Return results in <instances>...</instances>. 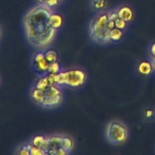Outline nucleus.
I'll return each instance as SVG.
<instances>
[{
    "mask_svg": "<svg viewBox=\"0 0 155 155\" xmlns=\"http://www.w3.org/2000/svg\"><path fill=\"white\" fill-rule=\"evenodd\" d=\"M45 136H36L32 138L29 142L30 143V145H33V147L36 148H39L41 150L42 145H43L44 142H45Z\"/></svg>",
    "mask_w": 155,
    "mask_h": 155,
    "instance_id": "nucleus-11",
    "label": "nucleus"
},
{
    "mask_svg": "<svg viewBox=\"0 0 155 155\" xmlns=\"http://www.w3.org/2000/svg\"><path fill=\"white\" fill-rule=\"evenodd\" d=\"M15 154H21V155H30L31 154V145L30 142H24L18 145L15 149Z\"/></svg>",
    "mask_w": 155,
    "mask_h": 155,
    "instance_id": "nucleus-10",
    "label": "nucleus"
},
{
    "mask_svg": "<svg viewBox=\"0 0 155 155\" xmlns=\"http://www.w3.org/2000/svg\"><path fill=\"white\" fill-rule=\"evenodd\" d=\"M0 83H1V77H0Z\"/></svg>",
    "mask_w": 155,
    "mask_h": 155,
    "instance_id": "nucleus-19",
    "label": "nucleus"
},
{
    "mask_svg": "<svg viewBox=\"0 0 155 155\" xmlns=\"http://www.w3.org/2000/svg\"><path fill=\"white\" fill-rule=\"evenodd\" d=\"M51 66L45 55L44 48L39 49L34 53L31 59V68L37 77L50 75L49 69Z\"/></svg>",
    "mask_w": 155,
    "mask_h": 155,
    "instance_id": "nucleus-7",
    "label": "nucleus"
},
{
    "mask_svg": "<svg viewBox=\"0 0 155 155\" xmlns=\"http://www.w3.org/2000/svg\"><path fill=\"white\" fill-rule=\"evenodd\" d=\"M117 8L97 12L89 24V34L95 43L106 45L110 41V31L115 28L114 21L118 18Z\"/></svg>",
    "mask_w": 155,
    "mask_h": 155,
    "instance_id": "nucleus-3",
    "label": "nucleus"
},
{
    "mask_svg": "<svg viewBox=\"0 0 155 155\" xmlns=\"http://www.w3.org/2000/svg\"><path fill=\"white\" fill-rule=\"evenodd\" d=\"M30 98L42 108L53 109L63 101V92L61 88L54 84L53 75H48L38 77L30 90Z\"/></svg>",
    "mask_w": 155,
    "mask_h": 155,
    "instance_id": "nucleus-2",
    "label": "nucleus"
},
{
    "mask_svg": "<svg viewBox=\"0 0 155 155\" xmlns=\"http://www.w3.org/2000/svg\"><path fill=\"white\" fill-rule=\"evenodd\" d=\"M91 5L95 10L99 11L104 10L107 5L106 0H91Z\"/></svg>",
    "mask_w": 155,
    "mask_h": 155,
    "instance_id": "nucleus-13",
    "label": "nucleus"
},
{
    "mask_svg": "<svg viewBox=\"0 0 155 155\" xmlns=\"http://www.w3.org/2000/svg\"><path fill=\"white\" fill-rule=\"evenodd\" d=\"M114 23H115V27H116V28H118L120 29V30H124L126 28H127V22L124 21V20H123L122 18H120V17H118V18L115 20Z\"/></svg>",
    "mask_w": 155,
    "mask_h": 155,
    "instance_id": "nucleus-15",
    "label": "nucleus"
},
{
    "mask_svg": "<svg viewBox=\"0 0 155 155\" xmlns=\"http://www.w3.org/2000/svg\"><path fill=\"white\" fill-rule=\"evenodd\" d=\"M74 146V142L71 136L53 134L45 136L41 151L43 155H66L72 151Z\"/></svg>",
    "mask_w": 155,
    "mask_h": 155,
    "instance_id": "nucleus-4",
    "label": "nucleus"
},
{
    "mask_svg": "<svg viewBox=\"0 0 155 155\" xmlns=\"http://www.w3.org/2000/svg\"><path fill=\"white\" fill-rule=\"evenodd\" d=\"M87 75L80 68L63 70L53 75L54 84L61 89H75L81 87L86 83Z\"/></svg>",
    "mask_w": 155,
    "mask_h": 155,
    "instance_id": "nucleus-5",
    "label": "nucleus"
},
{
    "mask_svg": "<svg viewBox=\"0 0 155 155\" xmlns=\"http://www.w3.org/2000/svg\"><path fill=\"white\" fill-rule=\"evenodd\" d=\"M41 4H45L48 5L49 7L52 8L53 6L56 5L60 2V0H38Z\"/></svg>",
    "mask_w": 155,
    "mask_h": 155,
    "instance_id": "nucleus-16",
    "label": "nucleus"
},
{
    "mask_svg": "<svg viewBox=\"0 0 155 155\" xmlns=\"http://www.w3.org/2000/svg\"><path fill=\"white\" fill-rule=\"evenodd\" d=\"M60 1H61V0H60Z\"/></svg>",
    "mask_w": 155,
    "mask_h": 155,
    "instance_id": "nucleus-20",
    "label": "nucleus"
},
{
    "mask_svg": "<svg viewBox=\"0 0 155 155\" xmlns=\"http://www.w3.org/2000/svg\"><path fill=\"white\" fill-rule=\"evenodd\" d=\"M123 36H124V30L115 27L110 31V41H111V42H118L122 39Z\"/></svg>",
    "mask_w": 155,
    "mask_h": 155,
    "instance_id": "nucleus-12",
    "label": "nucleus"
},
{
    "mask_svg": "<svg viewBox=\"0 0 155 155\" xmlns=\"http://www.w3.org/2000/svg\"><path fill=\"white\" fill-rule=\"evenodd\" d=\"M128 136V127L122 121L113 120L106 126L105 137L107 142L111 145H122L127 140Z\"/></svg>",
    "mask_w": 155,
    "mask_h": 155,
    "instance_id": "nucleus-6",
    "label": "nucleus"
},
{
    "mask_svg": "<svg viewBox=\"0 0 155 155\" xmlns=\"http://www.w3.org/2000/svg\"><path fill=\"white\" fill-rule=\"evenodd\" d=\"M138 71L142 76H148L154 71V68L151 61H143L138 65Z\"/></svg>",
    "mask_w": 155,
    "mask_h": 155,
    "instance_id": "nucleus-9",
    "label": "nucleus"
},
{
    "mask_svg": "<svg viewBox=\"0 0 155 155\" xmlns=\"http://www.w3.org/2000/svg\"><path fill=\"white\" fill-rule=\"evenodd\" d=\"M52 8L39 4L27 11L23 18V27L29 43L37 49L45 48L54 41L57 33L51 23Z\"/></svg>",
    "mask_w": 155,
    "mask_h": 155,
    "instance_id": "nucleus-1",
    "label": "nucleus"
},
{
    "mask_svg": "<svg viewBox=\"0 0 155 155\" xmlns=\"http://www.w3.org/2000/svg\"><path fill=\"white\" fill-rule=\"evenodd\" d=\"M148 53H149L150 60L155 59V42H152V43L150 45L149 48H148Z\"/></svg>",
    "mask_w": 155,
    "mask_h": 155,
    "instance_id": "nucleus-17",
    "label": "nucleus"
},
{
    "mask_svg": "<svg viewBox=\"0 0 155 155\" xmlns=\"http://www.w3.org/2000/svg\"><path fill=\"white\" fill-rule=\"evenodd\" d=\"M150 60V59H149ZM151 61L153 64V68H154V71H155V59H153V60H150Z\"/></svg>",
    "mask_w": 155,
    "mask_h": 155,
    "instance_id": "nucleus-18",
    "label": "nucleus"
},
{
    "mask_svg": "<svg viewBox=\"0 0 155 155\" xmlns=\"http://www.w3.org/2000/svg\"><path fill=\"white\" fill-rule=\"evenodd\" d=\"M51 23H52L53 26L54 27L55 29L60 28L62 24V19L61 17L59 15H56V14L53 13L52 16H51Z\"/></svg>",
    "mask_w": 155,
    "mask_h": 155,
    "instance_id": "nucleus-14",
    "label": "nucleus"
},
{
    "mask_svg": "<svg viewBox=\"0 0 155 155\" xmlns=\"http://www.w3.org/2000/svg\"><path fill=\"white\" fill-rule=\"evenodd\" d=\"M117 11L118 16L125 21H127V23L130 22L133 19L134 13H133V9L130 6H120V7L117 8Z\"/></svg>",
    "mask_w": 155,
    "mask_h": 155,
    "instance_id": "nucleus-8",
    "label": "nucleus"
}]
</instances>
